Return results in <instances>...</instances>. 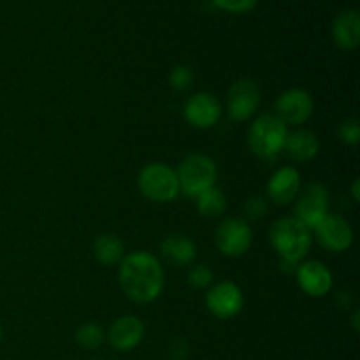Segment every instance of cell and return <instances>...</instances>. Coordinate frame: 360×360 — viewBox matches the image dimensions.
<instances>
[{
    "mask_svg": "<svg viewBox=\"0 0 360 360\" xmlns=\"http://www.w3.org/2000/svg\"><path fill=\"white\" fill-rule=\"evenodd\" d=\"M333 39L338 48L354 51L360 44V14L355 9H345L333 23Z\"/></svg>",
    "mask_w": 360,
    "mask_h": 360,
    "instance_id": "cell-18",
    "label": "cell"
},
{
    "mask_svg": "<svg viewBox=\"0 0 360 360\" xmlns=\"http://www.w3.org/2000/svg\"><path fill=\"white\" fill-rule=\"evenodd\" d=\"M0 341H2V326H0Z\"/></svg>",
    "mask_w": 360,
    "mask_h": 360,
    "instance_id": "cell-30",
    "label": "cell"
},
{
    "mask_svg": "<svg viewBox=\"0 0 360 360\" xmlns=\"http://www.w3.org/2000/svg\"><path fill=\"white\" fill-rule=\"evenodd\" d=\"M352 327H354L355 333H359L360 330V311L359 309H355V311L352 313Z\"/></svg>",
    "mask_w": 360,
    "mask_h": 360,
    "instance_id": "cell-28",
    "label": "cell"
},
{
    "mask_svg": "<svg viewBox=\"0 0 360 360\" xmlns=\"http://www.w3.org/2000/svg\"><path fill=\"white\" fill-rule=\"evenodd\" d=\"M176 174H178L179 192L195 199L202 192L217 186L218 167L213 158L207 155L190 153L188 157L183 158Z\"/></svg>",
    "mask_w": 360,
    "mask_h": 360,
    "instance_id": "cell-4",
    "label": "cell"
},
{
    "mask_svg": "<svg viewBox=\"0 0 360 360\" xmlns=\"http://www.w3.org/2000/svg\"><path fill=\"white\" fill-rule=\"evenodd\" d=\"M259 0H213V4L229 13H248L257 6Z\"/></svg>",
    "mask_w": 360,
    "mask_h": 360,
    "instance_id": "cell-26",
    "label": "cell"
},
{
    "mask_svg": "<svg viewBox=\"0 0 360 360\" xmlns=\"http://www.w3.org/2000/svg\"><path fill=\"white\" fill-rule=\"evenodd\" d=\"M192 81L193 74L186 65H176L169 74V84L174 91H186L192 86Z\"/></svg>",
    "mask_w": 360,
    "mask_h": 360,
    "instance_id": "cell-24",
    "label": "cell"
},
{
    "mask_svg": "<svg viewBox=\"0 0 360 360\" xmlns=\"http://www.w3.org/2000/svg\"><path fill=\"white\" fill-rule=\"evenodd\" d=\"M315 109V102L309 91L302 88H290L283 91L274 102V115L290 127H299L308 122Z\"/></svg>",
    "mask_w": 360,
    "mask_h": 360,
    "instance_id": "cell-9",
    "label": "cell"
},
{
    "mask_svg": "<svg viewBox=\"0 0 360 360\" xmlns=\"http://www.w3.org/2000/svg\"><path fill=\"white\" fill-rule=\"evenodd\" d=\"M195 200L197 210L206 218H220L227 211V197L217 186L202 192L199 197H195Z\"/></svg>",
    "mask_w": 360,
    "mask_h": 360,
    "instance_id": "cell-20",
    "label": "cell"
},
{
    "mask_svg": "<svg viewBox=\"0 0 360 360\" xmlns=\"http://www.w3.org/2000/svg\"><path fill=\"white\" fill-rule=\"evenodd\" d=\"M105 333L98 323L88 322L83 323L79 329L76 330V343L84 350H97L104 345Z\"/></svg>",
    "mask_w": 360,
    "mask_h": 360,
    "instance_id": "cell-21",
    "label": "cell"
},
{
    "mask_svg": "<svg viewBox=\"0 0 360 360\" xmlns=\"http://www.w3.org/2000/svg\"><path fill=\"white\" fill-rule=\"evenodd\" d=\"M91 360H105V359H91Z\"/></svg>",
    "mask_w": 360,
    "mask_h": 360,
    "instance_id": "cell-31",
    "label": "cell"
},
{
    "mask_svg": "<svg viewBox=\"0 0 360 360\" xmlns=\"http://www.w3.org/2000/svg\"><path fill=\"white\" fill-rule=\"evenodd\" d=\"M118 278L123 294L137 304L157 301L165 285L162 262L148 252H134L123 257Z\"/></svg>",
    "mask_w": 360,
    "mask_h": 360,
    "instance_id": "cell-1",
    "label": "cell"
},
{
    "mask_svg": "<svg viewBox=\"0 0 360 360\" xmlns=\"http://www.w3.org/2000/svg\"><path fill=\"white\" fill-rule=\"evenodd\" d=\"M267 199H264L262 195H255V197H250L245 204V220L246 221H257L260 218H264L267 214Z\"/></svg>",
    "mask_w": 360,
    "mask_h": 360,
    "instance_id": "cell-25",
    "label": "cell"
},
{
    "mask_svg": "<svg viewBox=\"0 0 360 360\" xmlns=\"http://www.w3.org/2000/svg\"><path fill=\"white\" fill-rule=\"evenodd\" d=\"M260 101H262V91L255 81L248 77L238 79L229 88L225 98L229 118L234 122H246L259 111Z\"/></svg>",
    "mask_w": 360,
    "mask_h": 360,
    "instance_id": "cell-8",
    "label": "cell"
},
{
    "mask_svg": "<svg viewBox=\"0 0 360 360\" xmlns=\"http://www.w3.org/2000/svg\"><path fill=\"white\" fill-rule=\"evenodd\" d=\"M329 190L322 183H309L304 190H301L295 202L294 218L302 225L315 231L316 225L329 214Z\"/></svg>",
    "mask_w": 360,
    "mask_h": 360,
    "instance_id": "cell-6",
    "label": "cell"
},
{
    "mask_svg": "<svg viewBox=\"0 0 360 360\" xmlns=\"http://www.w3.org/2000/svg\"><path fill=\"white\" fill-rule=\"evenodd\" d=\"M206 306L211 315L217 319H234L243 311L245 295L234 281H220L214 283L206 294Z\"/></svg>",
    "mask_w": 360,
    "mask_h": 360,
    "instance_id": "cell-10",
    "label": "cell"
},
{
    "mask_svg": "<svg viewBox=\"0 0 360 360\" xmlns=\"http://www.w3.org/2000/svg\"><path fill=\"white\" fill-rule=\"evenodd\" d=\"M283 150L294 162L306 164L320 153V139L315 132L308 129H295L292 132L288 130Z\"/></svg>",
    "mask_w": 360,
    "mask_h": 360,
    "instance_id": "cell-16",
    "label": "cell"
},
{
    "mask_svg": "<svg viewBox=\"0 0 360 360\" xmlns=\"http://www.w3.org/2000/svg\"><path fill=\"white\" fill-rule=\"evenodd\" d=\"M253 243V231L245 218H227L214 231V245L225 257L245 255Z\"/></svg>",
    "mask_w": 360,
    "mask_h": 360,
    "instance_id": "cell-7",
    "label": "cell"
},
{
    "mask_svg": "<svg viewBox=\"0 0 360 360\" xmlns=\"http://www.w3.org/2000/svg\"><path fill=\"white\" fill-rule=\"evenodd\" d=\"M338 136H340L341 143L348 144V146H359L360 143V123L357 118H347L345 122L340 123L338 127Z\"/></svg>",
    "mask_w": 360,
    "mask_h": 360,
    "instance_id": "cell-23",
    "label": "cell"
},
{
    "mask_svg": "<svg viewBox=\"0 0 360 360\" xmlns=\"http://www.w3.org/2000/svg\"><path fill=\"white\" fill-rule=\"evenodd\" d=\"M94 255L102 266H116L125 257V245L115 234H102L94 243Z\"/></svg>",
    "mask_w": 360,
    "mask_h": 360,
    "instance_id": "cell-19",
    "label": "cell"
},
{
    "mask_svg": "<svg viewBox=\"0 0 360 360\" xmlns=\"http://www.w3.org/2000/svg\"><path fill=\"white\" fill-rule=\"evenodd\" d=\"M137 186L148 200L158 204L171 202L179 193L176 169L164 162H151L144 165L137 176Z\"/></svg>",
    "mask_w": 360,
    "mask_h": 360,
    "instance_id": "cell-5",
    "label": "cell"
},
{
    "mask_svg": "<svg viewBox=\"0 0 360 360\" xmlns=\"http://www.w3.org/2000/svg\"><path fill=\"white\" fill-rule=\"evenodd\" d=\"M297 285L309 297H326L333 290V273L319 260L301 262L295 271Z\"/></svg>",
    "mask_w": 360,
    "mask_h": 360,
    "instance_id": "cell-13",
    "label": "cell"
},
{
    "mask_svg": "<svg viewBox=\"0 0 360 360\" xmlns=\"http://www.w3.org/2000/svg\"><path fill=\"white\" fill-rule=\"evenodd\" d=\"M352 197H354L355 202H360V181L355 179L354 185H352Z\"/></svg>",
    "mask_w": 360,
    "mask_h": 360,
    "instance_id": "cell-29",
    "label": "cell"
},
{
    "mask_svg": "<svg viewBox=\"0 0 360 360\" xmlns=\"http://www.w3.org/2000/svg\"><path fill=\"white\" fill-rule=\"evenodd\" d=\"M288 127L274 112H266L252 123L248 130L250 150L262 160H273L283 151Z\"/></svg>",
    "mask_w": 360,
    "mask_h": 360,
    "instance_id": "cell-3",
    "label": "cell"
},
{
    "mask_svg": "<svg viewBox=\"0 0 360 360\" xmlns=\"http://www.w3.org/2000/svg\"><path fill=\"white\" fill-rule=\"evenodd\" d=\"M214 280V273L210 266L206 264H197L195 267L188 271V283L197 290H204V288L211 287Z\"/></svg>",
    "mask_w": 360,
    "mask_h": 360,
    "instance_id": "cell-22",
    "label": "cell"
},
{
    "mask_svg": "<svg viewBox=\"0 0 360 360\" xmlns=\"http://www.w3.org/2000/svg\"><path fill=\"white\" fill-rule=\"evenodd\" d=\"M188 355V345L181 338H176L172 340L171 347H169V357L171 360H185Z\"/></svg>",
    "mask_w": 360,
    "mask_h": 360,
    "instance_id": "cell-27",
    "label": "cell"
},
{
    "mask_svg": "<svg viewBox=\"0 0 360 360\" xmlns=\"http://www.w3.org/2000/svg\"><path fill=\"white\" fill-rule=\"evenodd\" d=\"M315 234L322 248L334 253L347 252L354 245V229L341 214H327L315 227Z\"/></svg>",
    "mask_w": 360,
    "mask_h": 360,
    "instance_id": "cell-12",
    "label": "cell"
},
{
    "mask_svg": "<svg viewBox=\"0 0 360 360\" xmlns=\"http://www.w3.org/2000/svg\"><path fill=\"white\" fill-rule=\"evenodd\" d=\"M301 190V172L290 165L278 169L267 183V197L271 202L278 204V206H287V204L294 202Z\"/></svg>",
    "mask_w": 360,
    "mask_h": 360,
    "instance_id": "cell-14",
    "label": "cell"
},
{
    "mask_svg": "<svg viewBox=\"0 0 360 360\" xmlns=\"http://www.w3.org/2000/svg\"><path fill=\"white\" fill-rule=\"evenodd\" d=\"M160 257L172 267H186L197 259V245L183 234L167 236L160 243Z\"/></svg>",
    "mask_w": 360,
    "mask_h": 360,
    "instance_id": "cell-17",
    "label": "cell"
},
{
    "mask_svg": "<svg viewBox=\"0 0 360 360\" xmlns=\"http://www.w3.org/2000/svg\"><path fill=\"white\" fill-rule=\"evenodd\" d=\"M183 116H185L186 123L192 125L193 129H213L221 118V104L210 91H199L185 102Z\"/></svg>",
    "mask_w": 360,
    "mask_h": 360,
    "instance_id": "cell-11",
    "label": "cell"
},
{
    "mask_svg": "<svg viewBox=\"0 0 360 360\" xmlns=\"http://www.w3.org/2000/svg\"><path fill=\"white\" fill-rule=\"evenodd\" d=\"M269 243L281 262L299 264L311 248V231L294 217H283L269 229Z\"/></svg>",
    "mask_w": 360,
    "mask_h": 360,
    "instance_id": "cell-2",
    "label": "cell"
},
{
    "mask_svg": "<svg viewBox=\"0 0 360 360\" xmlns=\"http://www.w3.org/2000/svg\"><path fill=\"white\" fill-rule=\"evenodd\" d=\"M144 323L139 316L136 315H123L118 316L109 327V343L112 348L120 352H130L139 347L141 341L144 340Z\"/></svg>",
    "mask_w": 360,
    "mask_h": 360,
    "instance_id": "cell-15",
    "label": "cell"
}]
</instances>
